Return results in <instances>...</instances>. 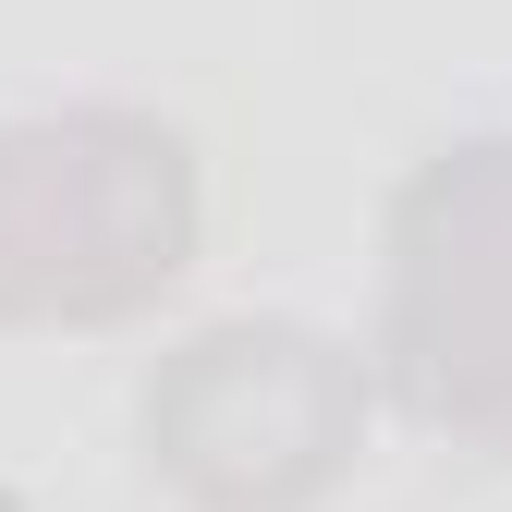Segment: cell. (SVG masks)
<instances>
[{
    "mask_svg": "<svg viewBox=\"0 0 512 512\" xmlns=\"http://www.w3.org/2000/svg\"><path fill=\"white\" fill-rule=\"evenodd\" d=\"M208 256V159L135 98L0 122V330L147 317Z\"/></svg>",
    "mask_w": 512,
    "mask_h": 512,
    "instance_id": "cell-1",
    "label": "cell"
},
{
    "mask_svg": "<svg viewBox=\"0 0 512 512\" xmlns=\"http://www.w3.org/2000/svg\"><path fill=\"white\" fill-rule=\"evenodd\" d=\"M378 391L427 439L512 464V135H452L391 183Z\"/></svg>",
    "mask_w": 512,
    "mask_h": 512,
    "instance_id": "cell-2",
    "label": "cell"
},
{
    "mask_svg": "<svg viewBox=\"0 0 512 512\" xmlns=\"http://www.w3.org/2000/svg\"><path fill=\"white\" fill-rule=\"evenodd\" d=\"M135 427L196 512H317L366 452V354L305 317H208L159 354Z\"/></svg>",
    "mask_w": 512,
    "mask_h": 512,
    "instance_id": "cell-3",
    "label": "cell"
}]
</instances>
